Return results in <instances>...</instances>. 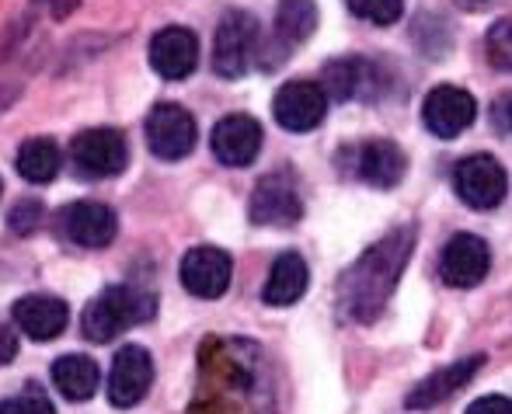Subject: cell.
I'll use <instances>...</instances> for the list:
<instances>
[{
	"mask_svg": "<svg viewBox=\"0 0 512 414\" xmlns=\"http://www.w3.org/2000/svg\"><path fill=\"white\" fill-rule=\"evenodd\" d=\"M7 220H11V230H18V234H32V230L42 223V206L35 199H25L11 209Z\"/></svg>",
	"mask_w": 512,
	"mask_h": 414,
	"instance_id": "4316f807",
	"label": "cell"
},
{
	"mask_svg": "<svg viewBox=\"0 0 512 414\" xmlns=\"http://www.w3.org/2000/svg\"><path fill=\"white\" fill-rule=\"evenodd\" d=\"M98 362L88 355H60L53 362V383L67 401H91L98 390Z\"/></svg>",
	"mask_w": 512,
	"mask_h": 414,
	"instance_id": "44dd1931",
	"label": "cell"
},
{
	"mask_svg": "<svg viewBox=\"0 0 512 414\" xmlns=\"http://www.w3.org/2000/svg\"><path fill=\"white\" fill-rule=\"evenodd\" d=\"M474 115H478V105L464 87L443 84L425 94L422 122L436 140H457L464 129H471Z\"/></svg>",
	"mask_w": 512,
	"mask_h": 414,
	"instance_id": "9c48e42d",
	"label": "cell"
},
{
	"mask_svg": "<svg viewBox=\"0 0 512 414\" xmlns=\"http://www.w3.org/2000/svg\"><path fill=\"white\" fill-rule=\"evenodd\" d=\"M14 355H18V334H11L0 324V366H7Z\"/></svg>",
	"mask_w": 512,
	"mask_h": 414,
	"instance_id": "f1b7e54d",
	"label": "cell"
},
{
	"mask_svg": "<svg viewBox=\"0 0 512 414\" xmlns=\"http://www.w3.org/2000/svg\"><path fill=\"white\" fill-rule=\"evenodd\" d=\"M307 282H310L307 261L300 258L297 251H286V254H279L269 279H265L262 300L269 303V307H290V303H297L300 296L307 293Z\"/></svg>",
	"mask_w": 512,
	"mask_h": 414,
	"instance_id": "d6986e66",
	"label": "cell"
},
{
	"mask_svg": "<svg viewBox=\"0 0 512 414\" xmlns=\"http://www.w3.org/2000/svg\"><path fill=\"white\" fill-rule=\"evenodd\" d=\"M70 161H74L81 178L102 181L122 174V167L129 161V150L122 133H115V129H84L70 143Z\"/></svg>",
	"mask_w": 512,
	"mask_h": 414,
	"instance_id": "277c9868",
	"label": "cell"
},
{
	"mask_svg": "<svg viewBox=\"0 0 512 414\" xmlns=\"http://www.w3.org/2000/svg\"><path fill=\"white\" fill-rule=\"evenodd\" d=\"M63 241L74 244V248H108L115 241V230H119V220L115 213L105 206V202H74L60 213L56 220Z\"/></svg>",
	"mask_w": 512,
	"mask_h": 414,
	"instance_id": "30bf717a",
	"label": "cell"
},
{
	"mask_svg": "<svg viewBox=\"0 0 512 414\" xmlns=\"http://www.w3.org/2000/svg\"><path fill=\"white\" fill-rule=\"evenodd\" d=\"M457 7H464V11H488V7L495 4H506V0H453Z\"/></svg>",
	"mask_w": 512,
	"mask_h": 414,
	"instance_id": "f546056e",
	"label": "cell"
},
{
	"mask_svg": "<svg viewBox=\"0 0 512 414\" xmlns=\"http://www.w3.org/2000/svg\"><path fill=\"white\" fill-rule=\"evenodd\" d=\"M272 115L290 133H310L328 115V91L314 81H290L279 87L276 101H272Z\"/></svg>",
	"mask_w": 512,
	"mask_h": 414,
	"instance_id": "ba28073f",
	"label": "cell"
},
{
	"mask_svg": "<svg viewBox=\"0 0 512 414\" xmlns=\"http://www.w3.org/2000/svg\"><path fill=\"white\" fill-rule=\"evenodd\" d=\"M0 414H56V411L39 387H25V394L7 397V401L0 404Z\"/></svg>",
	"mask_w": 512,
	"mask_h": 414,
	"instance_id": "484cf974",
	"label": "cell"
},
{
	"mask_svg": "<svg viewBox=\"0 0 512 414\" xmlns=\"http://www.w3.org/2000/svg\"><path fill=\"white\" fill-rule=\"evenodd\" d=\"M352 171L373 188H394L408 171V157L391 140H366L352 150Z\"/></svg>",
	"mask_w": 512,
	"mask_h": 414,
	"instance_id": "2e32d148",
	"label": "cell"
},
{
	"mask_svg": "<svg viewBox=\"0 0 512 414\" xmlns=\"http://www.w3.org/2000/svg\"><path fill=\"white\" fill-rule=\"evenodd\" d=\"M199 63V39L192 28L168 25L150 39V67L164 81H185Z\"/></svg>",
	"mask_w": 512,
	"mask_h": 414,
	"instance_id": "4fadbf2b",
	"label": "cell"
},
{
	"mask_svg": "<svg viewBox=\"0 0 512 414\" xmlns=\"http://www.w3.org/2000/svg\"><path fill=\"white\" fill-rule=\"evenodd\" d=\"M502 115H506V126L512 129V98L506 101V108H502Z\"/></svg>",
	"mask_w": 512,
	"mask_h": 414,
	"instance_id": "4dcf8cb0",
	"label": "cell"
},
{
	"mask_svg": "<svg viewBox=\"0 0 512 414\" xmlns=\"http://www.w3.org/2000/svg\"><path fill=\"white\" fill-rule=\"evenodd\" d=\"M251 223L258 227H293V223L304 216V202H300V188L297 178L290 171H272L251 192V206H248Z\"/></svg>",
	"mask_w": 512,
	"mask_h": 414,
	"instance_id": "3957f363",
	"label": "cell"
},
{
	"mask_svg": "<svg viewBox=\"0 0 512 414\" xmlns=\"http://www.w3.org/2000/svg\"><path fill=\"white\" fill-rule=\"evenodd\" d=\"M356 18L370 21V25H394L405 14V0H345Z\"/></svg>",
	"mask_w": 512,
	"mask_h": 414,
	"instance_id": "cb8c5ba5",
	"label": "cell"
},
{
	"mask_svg": "<svg viewBox=\"0 0 512 414\" xmlns=\"http://www.w3.org/2000/svg\"><path fill=\"white\" fill-rule=\"evenodd\" d=\"M150 383H154V359L147 348H119V355L112 359V373H108V401L115 408H133L147 397Z\"/></svg>",
	"mask_w": 512,
	"mask_h": 414,
	"instance_id": "8fae6325",
	"label": "cell"
},
{
	"mask_svg": "<svg viewBox=\"0 0 512 414\" xmlns=\"http://www.w3.org/2000/svg\"><path fill=\"white\" fill-rule=\"evenodd\" d=\"M485 355H471V359H460V362H450V366L436 369L432 376H425L415 390L405 397V404L411 411H425V408H436V404L450 401L457 390H464L467 383L474 380V373L481 369Z\"/></svg>",
	"mask_w": 512,
	"mask_h": 414,
	"instance_id": "e0dca14e",
	"label": "cell"
},
{
	"mask_svg": "<svg viewBox=\"0 0 512 414\" xmlns=\"http://www.w3.org/2000/svg\"><path fill=\"white\" fill-rule=\"evenodd\" d=\"M411 251H415V230L401 227L387 234L380 244H373L356 265L345 272L342 286H338V307L345 317L359 324H370L387 307L391 293L398 289L401 272L408 268Z\"/></svg>",
	"mask_w": 512,
	"mask_h": 414,
	"instance_id": "6da1fadb",
	"label": "cell"
},
{
	"mask_svg": "<svg viewBox=\"0 0 512 414\" xmlns=\"http://www.w3.org/2000/svg\"><path fill=\"white\" fill-rule=\"evenodd\" d=\"M492 268V251L481 237L474 234H457L439 254V279L453 289H471Z\"/></svg>",
	"mask_w": 512,
	"mask_h": 414,
	"instance_id": "7c38bea8",
	"label": "cell"
},
{
	"mask_svg": "<svg viewBox=\"0 0 512 414\" xmlns=\"http://www.w3.org/2000/svg\"><path fill=\"white\" fill-rule=\"evenodd\" d=\"M147 143L150 154L161 161H182L196 147V119L171 101L154 105V112L147 115Z\"/></svg>",
	"mask_w": 512,
	"mask_h": 414,
	"instance_id": "52a82bcc",
	"label": "cell"
},
{
	"mask_svg": "<svg viewBox=\"0 0 512 414\" xmlns=\"http://www.w3.org/2000/svg\"><path fill=\"white\" fill-rule=\"evenodd\" d=\"M509 178L502 171V164L488 154L464 157L453 167V192L467 202L471 209H495L506 199Z\"/></svg>",
	"mask_w": 512,
	"mask_h": 414,
	"instance_id": "5b68a950",
	"label": "cell"
},
{
	"mask_svg": "<svg viewBox=\"0 0 512 414\" xmlns=\"http://www.w3.org/2000/svg\"><path fill=\"white\" fill-rule=\"evenodd\" d=\"M258 39V21L248 11H227L216 25L213 39V70L227 81L241 77L248 70L251 49Z\"/></svg>",
	"mask_w": 512,
	"mask_h": 414,
	"instance_id": "8992f818",
	"label": "cell"
},
{
	"mask_svg": "<svg viewBox=\"0 0 512 414\" xmlns=\"http://www.w3.org/2000/svg\"><path fill=\"white\" fill-rule=\"evenodd\" d=\"M488 46V60L499 70H512V21H495L492 32L485 39Z\"/></svg>",
	"mask_w": 512,
	"mask_h": 414,
	"instance_id": "d4e9b609",
	"label": "cell"
},
{
	"mask_svg": "<svg viewBox=\"0 0 512 414\" xmlns=\"http://www.w3.org/2000/svg\"><path fill=\"white\" fill-rule=\"evenodd\" d=\"M373 77H377V67H373V63L359 60V56H345V60H331L328 67H324L321 87L328 91V98H335V101L366 98V94L377 91Z\"/></svg>",
	"mask_w": 512,
	"mask_h": 414,
	"instance_id": "ffe728a7",
	"label": "cell"
},
{
	"mask_svg": "<svg viewBox=\"0 0 512 414\" xmlns=\"http://www.w3.org/2000/svg\"><path fill=\"white\" fill-rule=\"evenodd\" d=\"M230 272H234V265H230V254L220 251V248H192V251H185L182 268H178V275H182V286L189 289L192 296H199V300H216V296L227 293Z\"/></svg>",
	"mask_w": 512,
	"mask_h": 414,
	"instance_id": "5bb4252c",
	"label": "cell"
},
{
	"mask_svg": "<svg viewBox=\"0 0 512 414\" xmlns=\"http://www.w3.org/2000/svg\"><path fill=\"white\" fill-rule=\"evenodd\" d=\"M14 321H18L21 334H28L32 341H53L67 331L70 310H67V303L56 300V296L32 293L14 303Z\"/></svg>",
	"mask_w": 512,
	"mask_h": 414,
	"instance_id": "ac0fdd59",
	"label": "cell"
},
{
	"mask_svg": "<svg viewBox=\"0 0 512 414\" xmlns=\"http://www.w3.org/2000/svg\"><path fill=\"white\" fill-rule=\"evenodd\" d=\"M74 4H77V0H60V7H56V11L63 14V11H67V7H74Z\"/></svg>",
	"mask_w": 512,
	"mask_h": 414,
	"instance_id": "1f68e13d",
	"label": "cell"
},
{
	"mask_svg": "<svg viewBox=\"0 0 512 414\" xmlns=\"http://www.w3.org/2000/svg\"><path fill=\"white\" fill-rule=\"evenodd\" d=\"M154 314H157V296L143 293V289H136V286H112L88 303V310H84V317H81V331H84V338L105 345L115 334L150 321Z\"/></svg>",
	"mask_w": 512,
	"mask_h": 414,
	"instance_id": "7a4b0ae2",
	"label": "cell"
},
{
	"mask_svg": "<svg viewBox=\"0 0 512 414\" xmlns=\"http://www.w3.org/2000/svg\"><path fill=\"white\" fill-rule=\"evenodd\" d=\"M467 414H512V401L509 397H478V401L467 408Z\"/></svg>",
	"mask_w": 512,
	"mask_h": 414,
	"instance_id": "83f0119b",
	"label": "cell"
},
{
	"mask_svg": "<svg viewBox=\"0 0 512 414\" xmlns=\"http://www.w3.org/2000/svg\"><path fill=\"white\" fill-rule=\"evenodd\" d=\"M317 28V7L314 0H283L276 11V39L283 49L300 46L314 35Z\"/></svg>",
	"mask_w": 512,
	"mask_h": 414,
	"instance_id": "603a6c76",
	"label": "cell"
},
{
	"mask_svg": "<svg viewBox=\"0 0 512 414\" xmlns=\"http://www.w3.org/2000/svg\"><path fill=\"white\" fill-rule=\"evenodd\" d=\"M209 147L223 167H248L262 150V126L251 115H227L213 126Z\"/></svg>",
	"mask_w": 512,
	"mask_h": 414,
	"instance_id": "9a60e30c",
	"label": "cell"
},
{
	"mask_svg": "<svg viewBox=\"0 0 512 414\" xmlns=\"http://www.w3.org/2000/svg\"><path fill=\"white\" fill-rule=\"evenodd\" d=\"M56 171H60V147L53 140L35 136V140H25L18 147V174L25 181L46 185V181L56 178Z\"/></svg>",
	"mask_w": 512,
	"mask_h": 414,
	"instance_id": "7402d4cb",
	"label": "cell"
}]
</instances>
